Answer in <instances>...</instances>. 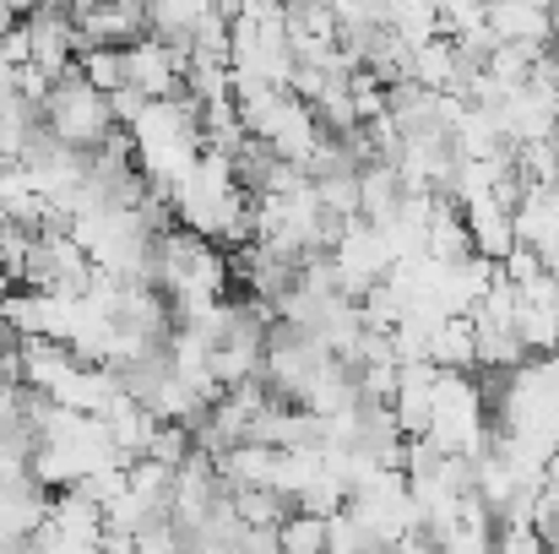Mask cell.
I'll return each instance as SVG.
<instances>
[{
  "mask_svg": "<svg viewBox=\"0 0 559 554\" xmlns=\"http://www.w3.org/2000/svg\"><path fill=\"white\" fill-rule=\"evenodd\" d=\"M38 120H44L60 142L87 148V153H93V148L109 137V126H115L109 93H98V87L82 76V66H71V71H60V76L49 82V93H44V104H38Z\"/></svg>",
  "mask_w": 559,
  "mask_h": 554,
  "instance_id": "obj_1",
  "label": "cell"
},
{
  "mask_svg": "<svg viewBox=\"0 0 559 554\" xmlns=\"http://www.w3.org/2000/svg\"><path fill=\"white\" fill-rule=\"evenodd\" d=\"M22 27H27V60L33 66H44L49 76H60V71L76 66L82 38H76V22H71L66 5H33L22 16Z\"/></svg>",
  "mask_w": 559,
  "mask_h": 554,
  "instance_id": "obj_2",
  "label": "cell"
},
{
  "mask_svg": "<svg viewBox=\"0 0 559 554\" xmlns=\"http://www.w3.org/2000/svg\"><path fill=\"white\" fill-rule=\"evenodd\" d=\"M126 82L142 87L147 98H169L180 93V60L158 33H142L136 44H126Z\"/></svg>",
  "mask_w": 559,
  "mask_h": 554,
  "instance_id": "obj_3",
  "label": "cell"
},
{
  "mask_svg": "<svg viewBox=\"0 0 559 554\" xmlns=\"http://www.w3.org/2000/svg\"><path fill=\"white\" fill-rule=\"evenodd\" d=\"M484 22L495 38H516V44H555V22L544 0H484Z\"/></svg>",
  "mask_w": 559,
  "mask_h": 554,
  "instance_id": "obj_4",
  "label": "cell"
},
{
  "mask_svg": "<svg viewBox=\"0 0 559 554\" xmlns=\"http://www.w3.org/2000/svg\"><path fill=\"white\" fill-rule=\"evenodd\" d=\"M396 201H402L396 164H385V158L359 164V217H365V223H374V228H385V223L396 217Z\"/></svg>",
  "mask_w": 559,
  "mask_h": 554,
  "instance_id": "obj_5",
  "label": "cell"
},
{
  "mask_svg": "<svg viewBox=\"0 0 559 554\" xmlns=\"http://www.w3.org/2000/svg\"><path fill=\"white\" fill-rule=\"evenodd\" d=\"M413 82H424L435 93H456V44H451V33H435V38L413 44Z\"/></svg>",
  "mask_w": 559,
  "mask_h": 554,
  "instance_id": "obj_6",
  "label": "cell"
},
{
  "mask_svg": "<svg viewBox=\"0 0 559 554\" xmlns=\"http://www.w3.org/2000/svg\"><path fill=\"white\" fill-rule=\"evenodd\" d=\"M429 359L440 369H473V321L467 316H445L429 332Z\"/></svg>",
  "mask_w": 559,
  "mask_h": 554,
  "instance_id": "obj_7",
  "label": "cell"
},
{
  "mask_svg": "<svg viewBox=\"0 0 559 554\" xmlns=\"http://www.w3.org/2000/svg\"><path fill=\"white\" fill-rule=\"evenodd\" d=\"M76 66H82V76H87L98 93L126 87V44H93V49L76 55Z\"/></svg>",
  "mask_w": 559,
  "mask_h": 554,
  "instance_id": "obj_8",
  "label": "cell"
},
{
  "mask_svg": "<svg viewBox=\"0 0 559 554\" xmlns=\"http://www.w3.org/2000/svg\"><path fill=\"white\" fill-rule=\"evenodd\" d=\"M277 550L288 554H321L326 550V517H316V511H288L283 522H277Z\"/></svg>",
  "mask_w": 559,
  "mask_h": 554,
  "instance_id": "obj_9",
  "label": "cell"
},
{
  "mask_svg": "<svg viewBox=\"0 0 559 554\" xmlns=\"http://www.w3.org/2000/svg\"><path fill=\"white\" fill-rule=\"evenodd\" d=\"M544 272H549V261H544V250H538V245H522V239H516V245L500 256V278H511L516 288H522V283H533V278H544Z\"/></svg>",
  "mask_w": 559,
  "mask_h": 554,
  "instance_id": "obj_10",
  "label": "cell"
},
{
  "mask_svg": "<svg viewBox=\"0 0 559 554\" xmlns=\"http://www.w3.org/2000/svg\"><path fill=\"white\" fill-rule=\"evenodd\" d=\"M549 22H555V44H559V5H549Z\"/></svg>",
  "mask_w": 559,
  "mask_h": 554,
  "instance_id": "obj_11",
  "label": "cell"
}]
</instances>
